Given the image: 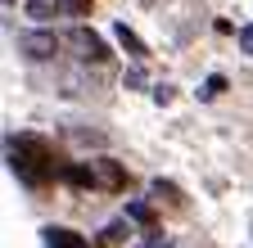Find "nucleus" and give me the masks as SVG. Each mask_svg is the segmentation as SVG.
<instances>
[{"instance_id": "1", "label": "nucleus", "mask_w": 253, "mask_h": 248, "mask_svg": "<svg viewBox=\"0 0 253 248\" xmlns=\"http://www.w3.org/2000/svg\"><path fill=\"white\" fill-rule=\"evenodd\" d=\"M9 167H14V176H18L23 185L63 180V172H68V167L59 163L54 144L41 140V136H14V140H9Z\"/></svg>"}, {"instance_id": "2", "label": "nucleus", "mask_w": 253, "mask_h": 248, "mask_svg": "<svg viewBox=\"0 0 253 248\" xmlns=\"http://www.w3.org/2000/svg\"><path fill=\"white\" fill-rule=\"evenodd\" d=\"M63 180L77 185V190H100V194H126L131 185V172H126L118 158H90V163H73L63 172Z\"/></svg>"}, {"instance_id": "3", "label": "nucleus", "mask_w": 253, "mask_h": 248, "mask_svg": "<svg viewBox=\"0 0 253 248\" xmlns=\"http://www.w3.org/2000/svg\"><path fill=\"white\" fill-rule=\"evenodd\" d=\"M68 45L86 59V64H109V45H104L100 32H90V27H73V32H68Z\"/></svg>"}, {"instance_id": "4", "label": "nucleus", "mask_w": 253, "mask_h": 248, "mask_svg": "<svg viewBox=\"0 0 253 248\" xmlns=\"http://www.w3.org/2000/svg\"><path fill=\"white\" fill-rule=\"evenodd\" d=\"M59 45H63V41H59L54 32H23V36H18V50H23L27 59H37V64L54 59V54H59Z\"/></svg>"}, {"instance_id": "5", "label": "nucleus", "mask_w": 253, "mask_h": 248, "mask_svg": "<svg viewBox=\"0 0 253 248\" xmlns=\"http://www.w3.org/2000/svg\"><path fill=\"white\" fill-rule=\"evenodd\" d=\"M149 199H154V208H168V212H190V203H185V190L181 185H172V180H154L149 185Z\"/></svg>"}, {"instance_id": "6", "label": "nucleus", "mask_w": 253, "mask_h": 248, "mask_svg": "<svg viewBox=\"0 0 253 248\" xmlns=\"http://www.w3.org/2000/svg\"><path fill=\"white\" fill-rule=\"evenodd\" d=\"M113 32H118V45H122L126 54H131V59H136V64H145V59H149V45H145V41H140V36L131 32V27H126V23H118V27H113Z\"/></svg>"}, {"instance_id": "7", "label": "nucleus", "mask_w": 253, "mask_h": 248, "mask_svg": "<svg viewBox=\"0 0 253 248\" xmlns=\"http://www.w3.org/2000/svg\"><path fill=\"white\" fill-rule=\"evenodd\" d=\"M45 248H95V244H86L77 230H63V226H50L45 230Z\"/></svg>"}, {"instance_id": "8", "label": "nucleus", "mask_w": 253, "mask_h": 248, "mask_svg": "<svg viewBox=\"0 0 253 248\" xmlns=\"http://www.w3.org/2000/svg\"><path fill=\"white\" fill-rule=\"evenodd\" d=\"M126 216L140 221L149 235H158V212H154V203H126Z\"/></svg>"}, {"instance_id": "9", "label": "nucleus", "mask_w": 253, "mask_h": 248, "mask_svg": "<svg viewBox=\"0 0 253 248\" xmlns=\"http://www.w3.org/2000/svg\"><path fill=\"white\" fill-rule=\"evenodd\" d=\"M63 9H68V0H27V14L41 18V23H50V18L63 14Z\"/></svg>"}, {"instance_id": "10", "label": "nucleus", "mask_w": 253, "mask_h": 248, "mask_svg": "<svg viewBox=\"0 0 253 248\" xmlns=\"http://www.w3.org/2000/svg\"><path fill=\"white\" fill-rule=\"evenodd\" d=\"M126 235H131V226H126V221H113V226H104L100 230V239H95V248H118Z\"/></svg>"}, {"instance_id": "11", "label": "nucleus", "mask_w": 253, "mask_h": 248, "mask_svg": "<svg viewBox=\"0 0 253 248\" xmlns=\"http://www.w3.org/2000/svg\"><path fill=\"white\" fill-rule=\"evenodd\" d=\"M221 90H226V77H221V72H212V77H208V81L199 86V100H217Z\"/></svg>"}, {"instance_id": "12", "label": "nucleus", "mask_w": 253, "mask_h": 248, "mask_svg": "<svg viewBox=\"0 0 253 248\" xmlns=\"http://www.w3.org/2000/svg\"><path fill=\"white\" fill-rule=\"evenodd\" d=\"M90 5H95V0H68V14H77V18H86V14H90Z\"/></svg>"}, {"instance_id": "13", "label": "nucleus", "mask_w": 253, "mask_h": 248, "mask_svg": "<svg viewBox=\"0 0 253 248\" xmlns=\"http://www.w3.org/2000/svg\"><path fill=\"white\" fill-rule=\"evenodd\" d=\"M240 50H244V54H253V23H249V27H240Z\"/></svg>"}, {"instance_id": "14", "label": "nucleus", "mask_w": 253, "mask_h": 248, "mask_svg": "<svg viewBox=\"0 0 253 248\" xmlns=\"http://www.w3.org/2000/svg\"><path fill=\"white\" fill-rule=\"evenodd\" d=\"M5 5H14V0H5Z\"/></svg>"}, {"instance_id": "15", "label": "nucleus", "mask_w": 253, "mask_h": 248, "mask_svg": "<svg viewBox=\"0 0 253 248\" xmlns=\"http://www.w3.org/2000/svg\"><path fill=\"white\" fill-rule=\"evenodd\" d=\"M154 248H158V244H154Z\"/></svg>"}]
</instances>
